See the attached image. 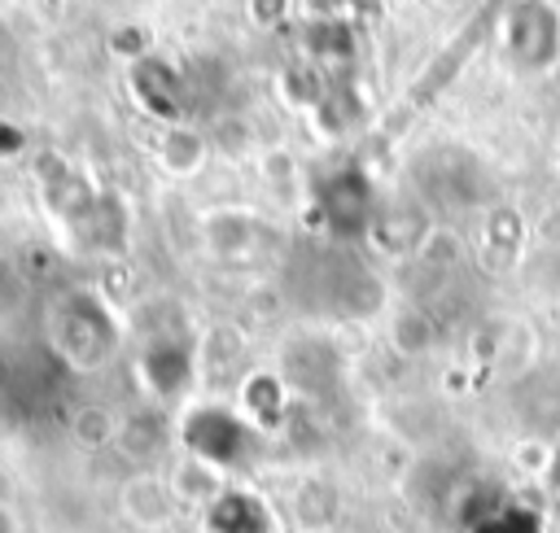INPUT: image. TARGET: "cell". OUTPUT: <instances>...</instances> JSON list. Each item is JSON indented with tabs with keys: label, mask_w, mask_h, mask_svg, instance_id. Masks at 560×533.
I'll use <instances>...</instances> for the list:
<instances>
[{
	"label": "cell",
	"mask_w": 560,
	"mask_h": 533,
	"mask_svg": "<svg viewBox=\"0 0 560 533\" xmlns=\"http://www.w3.org/2000/svg\"><path fill=\"white\" fill-rule=\"evenodd\" d=\"M206 524H210V533H271L267 507L249 494H219L210 502Z\"/></svg>",
	"instance_id": "6da1fadb"
},
{
	"label": "cell",
	"mask_w": 560,
	"mask_h": 533,
	"mask_svg": "<svg viewBox=\"0 0 560 533\" xmlns=\"http://www.w3.org/2000/svg\"><path fill=\"white\" fill-rule=\"evenodd\" d=\"M0 533H18V520H13L4 507H0Z\"/></svg>",
	"instance_id": "7a4b0ae2"
}]
</instances>
